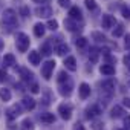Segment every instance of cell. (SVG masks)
I'll return each mask as SVG.
<instances>
[{
    "label": "cell",
    "mask_w": 130,
    "mask_h": 130,
    "mask_svg": "<svg viewBox=\"0 0 130 130\" xmlns=\"http://www.w3.org/2000/svg\"><path fill=\"white\" fill-rule=\"evenodd\" d=\"M2 23H3V29L8 28V32H9L11 28H14V26L17 25L15 11H14V9H6V11L3 12V20H2Z\"/></svg>",
    "instance_id": "cell-1"
},
{
    "label": "cell",
    "mask_w": 130,
    "mask_h": 130,
    "mask_svg": "<svg viewBox=\"0 0 130 130\" xmlns=\"http://www.w3.org/2000/svg\"><path fill=\"white\" fill-rule=\"evenodd\" d=\"M29 37L26 35V34H23V32H19L17 34V49L20 51V52H26L28 51V47H29Z\"/></svg>",
    "instance_id": "cell-2"
},
{
    "label": "cell",
    "mask_w": 130,
    "mask_h": 130,
    "mask_svg": "<svg viewBox=\"0 0 130 130\" xmlns=\"http://www.w3.org/2000/svg\"><path fill=\"white\" fill-rule=\"evenodd\" d=\"M54 68H55V61H52V60L46 61L43 66H41V75L44 77V80H49L51 78V74H52Z\"/></svg>",
    "instance_id": "cell-3"
},
{
    "label": "cell",
    "mask_w": 130,
    "mask_h": 130,
    "mask_svg": "<svg viewBox=\"0 0 130 130\" xmlns=\"http://www.w3.org/2000/svg\"><path fill=\"white\" fill-rule=\"evenodd\" d=\"M58 113L61 115V118L63 119H71V116H72V106L71 104H60L58 106Z\"/></svg>",
    "instance_id": "cell-4"
},
{
    "label": "cell",
    "mask_w": 130,
    "mask_h": 130,
    "mask_svg": "<svg viewBox=\"0 0 130 130\" xmlns=\"http://www.w3.org/2000/svg\"><path fill=\"white\" fill-rule=\"evenodd\" d=\"M72 89H74V84L71 80H66V81H63L61 86H60V93L63 96H69L72 93Z\"/></svg>",
    "instance_id": "cell-5"
},
{
    "label": "cell",
    "mask_w": 130,
    "mask_h": 130,
    "mask_svg": "<svg viewBox=\"0 0 130 130\" xmlns=\"http://www.w3.org/2000/svg\"><path fill=\"white\" fill-rule=\"evenodd\" d=\"M100 115H101V107L98 104H93V106H90V107L86 109V116L89 119H93V118H96Z\"/></svg>",
    "instance_id": "cell-6"
},
{
    "label": "cell",
    "mask_w": 130,
    "mask_h": 130,
    "mask_svg": "<svg viewBox=\"0 0 130 130\" xmlns=\"http://www.w3.org/2000/svg\"><path fill=\"white\" fill-rule=\"evenodd\" d=\"M115 25H116V20H115L113 15L106 14V15L103 17V28H104V29H110V28H113Z\"/></svg>",
    "instance_id": "cell-7"
},
{
    "label": "cell",
    "mask_w": 130,
    "mask_h": 130,
    "mask_svg": "<svg viewBox=\"0 0 130 130\" xmlns=\"http://www.w3.org/2000/svg\"><path fill=\"white\" fill-rule=\"evenodd\" d=\"M101 89H103V92H106V93L110 96L112 92H113V89H115V81H113V80H106V81H103V83H101Z\"/></svg>",
    "instance_id": "cell-8"
},
{
    "label": "cell",
    "mask_w": 130,
    "mask_h": 130,
    "mask_svg": "<svg viewBox=\"0 0 130 130\" xmlns=\"http://www.w3.org/2000/svg\"><path fill=\"white\" fill-rule=\"evenodd\" d=\"M35 14H37L38 17L47 19V17H51V15H52V9H51L49 6H38V8L35 9Z\"/></svg>",
    "instance_id": "cell-9"
},
{
    "label": "cell",
    "mask_w": 130,
    "mask_h": 130,
    "mask_svg": "<svg viewBox=\"0 0 130 130\" xmlns=\"http://www.w3.org/2000/svg\"><path fill=\"white\" fill-rule=\"evenodd\" d=\"M69 17L71 19H74V20H83V14H81V9L78 8V6H72L71 9H69Z\"/></svg>",
    "instance_id": "cell-10"
},
{
    "label": "cell",
    "mask_w": 130,
    "mask_h": 130,
    "mask_svg": "<svg viewBox=\"0 0 130 130\" xmlns=\"http://www.w3.org/2000/svg\"><path fill=\"white\" fill-rule=\"evenodd\" d=\"M19 115H20V106H17V104L11 106V107L6 110V116H8L9 119H14V118H17Z\"/></svg>",
    "instance_id": "cell-11"
},
{
    "label": "cell",
    "mask_w": 130,
    "mask_h": 130,
    "mask_svg": "<svg viewBox=\"0 0 130 130\" xmlns=\"http://www.w3.org/2000/svg\"><path fill=\"white\" fill-rule=\"evenodd\" d=\"M78 92H80V96H81L83 100H86V98L90 95V86H89L87 83H81V84H80Z\"/></svg>",
    "instance_id": "cell-12"
},
{
    "label": "cell",
    "mask_w": 130,
    "mask_h": 130,
    "mask_svg": "<svg viewBox=\"0 0 130 130\" xmlns=\"http://www.w3.org/2000/svg\"><path fill=\"white\" fill-rule=\"evenodd\" d=\"M40 61H41L40 52H37V51H31V52H29V63L34 64V66H37V64H40Z\"/></svg>",
    "instance_id": "cell-13"
},
{
    "label": "cell",
    "mask_w": 130,
    "mask_h": 130,
    "mask_svg": "<svg viewBox=\"0 0 130 130\" xmlns=\"http://www.w3.org/2000/svg\"><path fill=\"white\" fill-rule=\"evenodd\" d=\"M100 72L103 74V75H113L115 74V68L112 66V64H109V63H106V64H103V66L100 68Z\"/></svg>",
    "instance_id": "cell-14"
},
{
    "label": "cell",
    "mask_w": 130,
    "mask_h": 130,
    "mask_svg": "<svg viewBox=\"0 0 130 130\" xmlns=\"http://www.w3.org/2000/svg\"><path fill=\"white\" fill-rule=\"evenodd\" d=\"M22 104H23V107H25L26 110H32V109L35 107V100L31 98V96H25V98L22 100Z\"/></svg>",
    "instance_id": "cell-15"
},
{
    "label": "cell",
    "mask_w": 130,
    "mask_h": 130,
    "mask_svg": "<svg viewBox=\"0 0 130 130\" xmlns=\"http://www.w3.org/2000/svg\"><path fill=\"white\" fill-rule=\"evenodd\" d=\"M64 64H66V68L69 71H72V72L77 71V60H75V57H68L66 60H64Z\"/></svg>",
    "instance_id": "cell-16"
},
{
    "label": "cell",
    "mask_w": 130,
    "mask_h": 130,
    "mask_svg": "<svg viewBox=\"0 0 130 130\" xmlns=\"http://www.w3.org/2000/svg\"><path fill=\"white\" fill-rule=\"evenodd\" d=\"M75 22H77V20H74V19H71V17H69L68 20H64V26H66L69 31H72V32H74V31L80 29V28H78V25H77Z\"/></svg>",
    "instance_id": "cell-17"
},
{
    "label": "cell",
    "mask_w": 130,
    "mask_h": 130,
    "mask_svg": "<svg viewBox=\"0 0 130 130\" xmlns=\"http://www.w3.org/2000/svg\"><path fill=\"white\" fill-rule=\"evenodd\" d=\"M100 52L101 51H98L96 47H92L90 49V52H89V58H90V63H98V58H100Z\"/></svg>",
    "instance_id": "cell-18"
},
{
    "label": "cell",
    "mask_w": 130,
    "mask_h": 130,
    "mask_svg": "<svg viewBox=\"0 0 130 130\" xmlns=\"http://www.w3.org/2000/svg\"><path fill=\"white\" fill-rule=\"evenodd\" d=\"M3 64H5V66H14V64H15V57L12 54H6L3 57Z\"/></svg>",
    "instance_id": "cell-19"
},
{
    "label": "cell",
    "mask_w": 130,
    "mask_h": 130,
    "mask_svg": "<svg viewBox=\"0 0 130 130\" xmlns=\"http://www.w3.org/2000/svg\"><path fill=\"white\" fill-rule=\"evenodd\" d=\"M44 29H46V26H44V25L37 23V25L34 26V34H35L37 37H43V35H44Z\"/></svg>",
    "instance_id": "cell-20"
},
{
    "label": "cell",
    "mask_w": 130,
    "mask_h": 130,
    "mask_svg": "<svg viewBox=\"0 0 130 130\" xmlns=\"http://www.w3.org/2000/svg\"><path fill=\"white\" fill-rule=\"evenodd\" d=\"M20 75H22V78H23L25 81H31V80H32V77H34V75H32V72H29L26 68H22V69H20Z\"/></svg>",
    "instance_id": "cell-21"
},
{
    "label": "cell",
    "mask_w": 130,
    "mask_h": 130,
    "mask_svg": "<svg viewBox=\"0 0 130 130\" xmlns=\"http://www.w3.org/2000/svg\"><path fill=\"white\" fill-rule=\"evenodd\" d=\"M92 38H93L95 41H98V43H106V40H107L106 35H103L101 32H96V31L92 32Z\"/></svg>",
    "instance_id": "cell-22"
},
{
    "label": "cell",
    "mask_w": 130,
    "mask_h": 130,
    "mask_svg": "<svg viewBox=\"0 0 130 130\" xmlns=\"http://www.w3.org/2000/svg\"><path fill=\"white\" fill-rule=\"evenodd\" d=\"M122 113H124V110H122V107H119V106H115L113 109H112V118H121L122 116Z\"/></svg>",
    "instance_id": "cell-23"
},
{
    "label": "cell",
    "mask_w": 130,
    "mask_h": 130,
    "mask_svg": "<svg viewBox=\"0 0 130 130\" xmlns=\"http://www.w3.org/2000/svg\"><path fill=\"white\" fill-rule=\"evenodd\" d=\"M41 121L43 122H47V124H51V122H54L55 121V116H54V113H41Z\"/></svg>",
    "instance_id": "cell-24"
},
{
    "label": "cell",
    "mask_w": 130,
    "mask_h": 130,
    "mask_svg": "<svg viewBox=\"0 0 130 130\" xmlns=\"http://www.w3.org/2000/svg\"><path fill=\"white\" fill-rule=\"evenodd\" d=\"M0 98H2V101H9L11 100V92L9 89H0Z\"/></svg>",
    "instance_id": "cell-25"
},
{
    "label": "cell",
    "mask_w": 130,
    "mask_h": 130,
    "mask_svg": "<svg viewBox=\"0 0 130 130\" xmlns=\"http://www.w3.org/2000/svg\"><path fill=\"white\" fill-rule=\"evenodd\" d=\"M41 52L44 55H51L52 54V47H51V41H46L44 44H41Z\"/></svg>",
    "instance_id": "cell-26"
},
{
    "label": "cell",
    "mask_w": 130,
    "mask_h": 130,
    "mask_svg": "<svg viewBox=\"0 0 130 130\" xmlns=\"http://www.w3.org/2000/svg\"><path fill=\"white\" fill-rule=\"evenodd\" d=\"M22 130H34V122L31 119H25L22 122Z\"/></svg>",
    "instance_id": "cell-27"
},
{
    "label": "cell",
    "mask_w": 130,
    "mask_h": 130,
    "mask_svg": "<svg viewBox=\"0 0 130 130\" xmlns=\"http://www.w3.org/2000/svg\"><path fill=\"white\" fill-rule=\"evenodd\" d=\"M69 52V46L68 44H60L58 47H57V54L58 55H66Z\"/></svg>",
    "instance_id": "cell-28"
},
{
    "label": "cell",
    "mask_w": 130,
    "mask_h": 130,
    "mask_svg": "<svg viewBox=\"0 0 130 130\" xmlns=\"http://www.w3.org/2000/svg\"><path fill=\"white\" fill-rule=\"evenodd\" d=\"M124 35V26L122 25H118L113 31V37H122Z\"/></svg>",
    "instance_id": "cell-29"
},
{
    "label": "cell",
    "mask_w": 130,
    "mask_h": 130,
    "mask_svg": "<svg viewBox=\"0 0 130 130\" xmlns=\"http://www.w3.org/2000/svg\"><path fill=\"white\" fill-rule=\"evenodd\" d=\"M75 43H77V47H84L87 44V40H86V37H78Z\"/></svg>",
    "instance_id": "cell-30"
},
{
    "label": "cell",
    "mask_w": 130,
    "mask_h": 130,
    "mask_svg": "<svg viewBox=\"0 0 130 130\" xmlns=\"http://www.w3.org/2000/svg\"><path fill=\"white\" fill-rule=\"evenodd\" d=\"M47 28L52 29V31H55V29L58 28V22H57V20H49V22H47Z\"/></svg>",
    "instance_id": "cell-31"
},
{
    "label": "cell",
    "mask_w": 130,
    "mask_h": 130,
    "mask_svg": "<svg viewBox=\"0 0 130 130\" xmlns=\"http://www.w3.org/2000/svg\"><path fill=\"white\" fill-rule=\"evenodd\" d=\"M93 130H104V122L95 121V122H93Z\"/></svg>",
    "instance_id": "cell-32"
},
{
    "label": "cell",
    "mask_w": 130,
    "mask_h": 130,
    "mask_svg": "<svg viewBox=\"0 0 130 130\" xmlns=\"http://www.w3.org/2000/svg\"><path fill=\"white\" fill-rule=\"evenodd\" d=\"M86 6L89 8V9H95L96 8V3H95V0H86Z\"/></svg>",
    "instance_id": "cell-33"
},
{
    "label": "cell",
    "mask_w": 130,
    "mask_h": 130,
    "mask_svg": "<svg viewBox=\"0 0 130 130\" xmlns=\"http://www.w3.org/2000/svg\"><path fill=\"white\" fill-rule=\"evenodd\" d=\"M66 80H69V78H68V74H66V72H60V74H58V81H60V83L66 81Z\"/></svg>",
    "instance_id": "cell-34"
},
{
    "label": "cell",
    "mask_w": 130,
    "mask_h": 130,
    "mask_svg": "<svg viewBox=\"0 0 130 130\" xmlns=\"http://www.w3.org/2000/svg\"><path fill=\"white\" fill-rule=\"evenodd\" d=\"M58 3H60V6H63V8H69V6H71V0H58Z\"/></svg>",
    "instance_id": "cell-35"
},
{
    "label": "cell",
    "mask_w": 130,
    "mask_h": 130,
    "mask_svg": "<svg viewBox=\"0 0 130 130\" xmlns=\"http://www.w3.org/2000/svg\"><path fill=\"white\" fill-rule=\"evenodd\" d=\"M20 14H22L23 17H28V15H29V8H28V6H22V8H20Z\"/></svg>",
    "instance_id": "cell-36"
},
{
    "label": "cell",
    "mask_w": 130,
    "mask_h": 130,
    "mask_svg": "<svg viewBox=\"0 0 130 130\" xmlns=\"http://www.w3.org/2000/svg\"><path fill=\"white\" fill-rule=\"evenodd\" d=\"M122 15H124V19H128L130 20V8L122 6Z\"/></svg>",
    "instance_id": "cell-37"
},
{
    "label": "cell",
    "mask_w": 130,
    "mask_h": 130,
    "mask_svg": "<svg viewBox=\"0 0 130 130\" xmlns=\"http://www.w3.org/2000/svg\"><path fill=\"white\" fill-rule=\"evenodd\" d=\"M124 130H130V116L124 119Z\"/></svg>",
    "instance_id": "cell-38"
},
{
    "label": "cell",
    "mask_w": 130,
    "mask_h": 130,
    "mask_svg": "<svg viewBox=\"0 0 130 130\" xmlns=\"http://www.w3.org/2000/svg\"><path fill=\"white\" fill-rule=\"evenodd\" d=\"M31 92H32V93H38V92H40V87H38V84H35V83H34V84L31 86Z\"/></svg>",
    "instance_id": "cell-39"
},
{
    "label": "cell",
    "mask_w": 130,
    "mask_h": 130,
    "mask_svg": "<svg viewBox=\"0 0 130 130\" xmlns=\"http://www.w3.org/2000/svg\"><path fill=\"white\" fill-rule=\"evenodd\" d=\"M49 100H51V92H49V90H46V98H44V103H43V104H44V106H47V104L51 103Z\"/></svg>",
    "instance_id": "cell-40"
},
{
    "label": "cell",
    "mask_w": 130,
    "mask_h": 130,
    "mask_svg": "<svg viewBox=\"0 0 130 130\" xmlns=\"http://www.w3.org/2000/svg\"><path fill=\"white\" fill-rule=\"evenodd\" d=\"M124 63H125V66H127V68H130V52L124 57Z\"/></svg>",
    "instance_id": "cell-41"
},
{
    "label": "cell",
    "mask_w": 130,
    "mask_h": 130,
    "mask_svg": "<svg viewBox=\"0 0 130 130\" xmlns=\"http://www.w3.org/2000/svg\"><path fill=\"white\" fill-rule=\"evenodd\" d=\"M124 43H125V47H130V34L124 37Z\"/></svg>",
    "instance_id": "cell-42"
},
{
    "label": "cell",
    "mask_w": 130,
    "mask_h": 130,
    "mask_svg": "<svg viewBox=\"0 0 130 130\" xmlns=\"http://www.w3.org/2000/svg\"><path fill=\"white\" fill-rule=\"evenodd\" d=\"M122 104H124L127 109H130V98H124V100H122Z\"/></svg>",
    "instance_id": "cell-43"
},
{
    "label": "cell",
    "mask_w": 130,
    "mask_h": 130,
    "mask_svg": "<svg viewBox=\"0 0 130 130\" xmlns=\"http://www.w3.org/2000/svg\"><path fill=\"white\" fill-rule=\"evenodd\" d=\"M72 130H84V127H83V124H80V122H77L75 125H74V128Z\"/></svg>",
    "instance_id": "cell-44"
},
{
    "label": "cell",
    "mask_w": 130,
    "mask_h": 130,
    "mask_svg": "<svg viewBox=\"0 0 130 130\" xmlns=\"http://www.w3.org/2000/svg\"><path fill=\"white\" fill-rule=\"evenodd\" d=\"M0 80H2V81L6 80V72H5L3 69H0Z\"/></svg>",
    "instance_id": "cell-45"
},
{
    "label": "cell",
    "mask_w": 130,
    "mask_h": 130,
    "mask_svg": "<svg viewBox=\"0 0 130 130\" xmlns=\"http://www.w3.org/2000/svg\"><path fill=\"white\" fill-rule=\"evenodd\" d=\"M0 49H3V40L0 38Z\"/></svg>",
    "instance_id": "cell-46"
},
{
    "label": "cell",
    "mask_w": 130,
    "mask_h": 130,
    "mask_svg": "<svg viewBox=\"0 0 130 130\" xmlns=\"http://www.w3.org/2000/svg\"><path fill=\"white\" fill-rule=\"evenodd\" d=\"M115 130H121V128H115Z\"/></svg>",
    "instance_id": "cell-47"
},
{
    "label": "cell",
    "mask_w": 130,
    "mask_h": 130,
    "mask_svg": "<svg viewBox=\"0 0 130 130\" xmlns=\"http://www.w3.org/2000/svg\"><path fill=\"white\" fill-rule=\"evenodd\" d=\"M128 86H130V83H128Z\"/></svg>",
    "instance_id": "cell-48"
},
{
    "label": "cell",
    "mask_w": 130,
    "mask_h": 130,
    "mask_svg": "<svg viewBox=\"0 0 130 130\" xmlns=\"http://www.w3.org/2000/svg\"><path fill=\"white\" fill-rule=\"evenodd\" d=\"M128 69H130V68H128Z\"/></svg>",
    "instance_id": "cell-49"
}]
</instances>
